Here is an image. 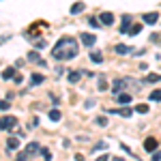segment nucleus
Segmentation results:
<instances>
[{
	"mask_svg": "<svg viewBox=\"0 0 161 161\" xmlns=\"http://www.w3.org/2000/svg\"><path fill=\"white\" fill-rule=\"evenodd\" d=\"M77 52H80V45H77V41L73 37H62L56 45H54V50H52V56L56 58V60H71L77 56Z\"/></svg>",
	"mask_w": 161,
	"mask_h": 161,
	"instance_id": "obj_1",
	"label": "nucleus"
},
{
	"mask_svg": "<svg viewBox=\"0 0 161 161\" xmlns=\"http://www.w3.org/2000/svg\"><path fill=\"white\" fill-rule=\"evenodd\" d=\"M13 127H17V118H15V116H2V118H0V129H2V131L13 129Z\"/></svg>",
	"mask_w": 161,
	"mask_h": 161,
	"instance_id": "obj_2",
	"label": "nucleus"
},
{
	"mask_svg": "<svg viewBox=\"0 0 161 161\" xmlns=\"http://www.w3.org/2000/svg\"><path fill=\"white\" fill-rule=\"evenodd\" d=\"M37 153H41V144L39 142H30L28 146L24 148V155L26 157H30V155H37Z\"/></svg>",
	"mask_w": 161,
	"mask_h": 161,
	"instance_id": "obj_3",
	"label": "nucleus"
},
{
	"mask_svg": "<svg viewBox=\"0 0 161 161\" xmlns=\"http://www.w3.org/2000/svg\"><path fill=\"white\" fill-rule=\"evenodd\" d=\"M80 37H82V43L88 45V47H92V45H95V41H97V37H92V35H88V32H82Z\"/></svg>",
	"mask_w": 161,
	"mask_h": 161,
	"instance_id": "obj_4",
	"label": "nucleus"
},
{
	"mask_svg": "<svg viewBox=\"0 0 161 161\" xmlns=\"http://www.w3.org/2000/svg\"><path fill=\"white\" fill-rule=\"evenodd\" d=\"M144 24H148V26H153V24H157V19H159V15L157 13H144Z\"/></svg>",
	"mask_w": 161,
	"mask_h": 161,
	"instance_id": "obj_5",
	"label": "nucleus"
},
{
	"mask_svg": "<svg viewBox=\"0 0 161 161\" xmlns=\"http://www.w3.org/2000/svg\"><path fill=\"white\" fill-rule=\"evenodd\" d=\"M28 60L35 62V64H41V67H45V60H43V58L39 56L37 52H30V54H28Z\"/></svg>",
	"mask_w": 161,
	"mask_h": 161,
	"instance_id": "obj_6",
	"label": "nucleus"
},
{
	"mask_svg": "<svg viewBox=\"0 0 161 161\" xmlns=\"http://www.w3.org/2000/svg\"><path fill=\"white\" fill-rule=\"evenodd\" d=\"M101 24H103V26H112V24H114V15L108 13V11L101 13Z\"/></svg>",
	"mask_w": 161,
	"mask_h": 161,
	"instance_id": "obj_7",
	"label": "nucleus"
},
{
	"mask_svg": "<svg viewBox=\"0 0 161 161\" xmlns=\"http://www.w3.org/2000/svg\"><path fill=\"white\" fill-rule=\"evenodd\" d=\"M144 148L150 150V153H155V150H157V140H155V137H146V142H144Z\"/></svg>",
	"mask_w": 161,
	"mask_h": 161,
	"instance_id": "obj_8",
	"label": "nucleus"
},
{
	"mask_svg": "<svg viewBox=\"0 0 161 161\" xmlns=\"http://www.w3.org/2000/svg\"><path fill=\"white\" fill-rule=\"evenodd\" d=\"M114 52H116V54H131V52H133V47H129V45H123V43H118V45H116V47H114Z\"/></svg>",
	"mask_w": 161,
	"mask_h": 161,
	"instance_id": "obj_9",
	"label": "nucleus"
},
{
	"mask_svg": "<svg viewBox=\"0 0 161 161\" xmlns=\"http://www.w3.org/2000/svg\"><path fill=\"white\" fill-rule=\"evenodd\" d=\"M125 84H127V86L131 88L133 92H137V90H140V86H142L140 82H136V80H131V77H125Z\"/></svg>",
	"mask_w": 161,
	"mask_h": 161,
	"instance_id": "obj_10",
	"label": "nucleus"
},
{
	"mask_svg": "<svg viewBox=\"0 0 161 161\" xmlns=\"http://www.w3.org/2000/svg\"><path fill=\"white\" fill-rule=\"evenodd\" d=\"M131 99H133V97H131L129 92H120V95L116 97V101H118V103H123V105H127V103H131Z\"/></svg>",
	"mask_w": 161,
	"mask_h": 161,
	"instance_id": "obj_11",
	"label": "nucleus"
},
{
	"mask_svg": "<svg viewBox=\"0 0 161 161\" xmlns=\"http://www.w3.org/2000/svg\"><path fill=\"white\" fill-rule=\"evenodd\" d=\"M7 148L9 150L19 148V140H17V137H7Z\"/></svg>",
	"mask_w": 161,
	"mask_h": 161,
	"instance_id": "obj_12",
	"label": "nucleus"
},
{
	"mask_svg": "<svg viewBox=\"0 0 161 161\" xmlns=\"http://www.w3.org/2000/svg\"><path fill=\"white\" fill-rule=\"evenodd\" d=\"M15 69H13V67H7V69H4V71H2V77H4V80H13V77H15Z\"/></svg>",
	"mask_w": 161,
	"mask_h": 161,
	"instance_id": "obj_13",
	"label": "nucleus"
},
{
	"mask_svg": "<svg viewBox=\"0 0 161 161\" xmlns=\"http://www.w3.org/2000/svg\"><path fill=\"white\" fill-rule=\"evenodd\" d=\"M110 114H120V116H125V118H129L131 116V110L129 108H123V110H108Z\"/></svg>",
	"mask_w": 161,
	"mask_h": 161,
	"instance_id": "obj_14",
	"label": "nucleus"
},
{
	"mask_svg": "<svg viewBox=\"0 0 161 161\" xmlns=\"http://www.w3.org/2000/svg\"><path fill=\"white\" fill-rule=\"evenodd\" d=\"M41 82H43V75L32 73V77H30V84H32V86H37V84H41Z\"/></svg>",
	"mask_w": 161,
	"mask_h": 161,
	"instance_id": "obj_15",
	"label": "nucleus"
},
{
	"mask_svg": "<svg viewBox=\"0 0 161 161\" xmlns=\"http://www.w3.org/2000/svg\"><path fill=\"white\" fill-rule=\"evenodd\" d=\"M84 7H86V4H84V2H77V4H73V7H71V13H82L84 11Z\"/></svg>",
	"mask_w": 161,
	"mask_h": 161,
	"instance_id": "obj_16",
	"label": "nucleus"
},
{
	"mask_svg": "<svg viewBox=\"0 0 161 161\" xmlns=\"http://www.w3.org/2000/svg\"><path fill=\"white\" fill-rule=\"evenodd\" d=\"M90 58H92V62H103V56H101V52H90Z\"/></svg>",
	"mask_w": 161,
	"mask_h": 161,
	"instance_id": "obj_17",
	"label": "nucleus"
},
{
	"mask_svg": "<svg viewBox=\"0 0 161 161\" xmlns=\"http://www.w3.org/2000/svg\"><path fill=\"white\" fill-rule=\"evenodd\" d=\"M159 80H161V75H157V73L146 75V82H148V84H155V82H159Z\"/></svg>",
	"mask_w": 161,
	"mask_h": 161,
	"instance_id": "obj_18",
	"label": "nucleus"
},
{
	"mask_svg": "<svg viewBox=\"0 0 161 161\" xmlns=\"http://www.w3.org/2000/svg\"><path fill=\"white\" fill-rule=\"evenodd\" d=\"M32 43H35V47H37V50H43V47L47 45V43H45V39H35Z\"/></svg>",
	"mask_w": 161,
	"mask_h": 161,
	"instance_id": "obj_19",
	"label": "nucleus"
},
{
	"mask_svg": "<svg viewBox=\"0 0 161 161\" xmlns=\"http://www.w3.org/2000/svg\"><path fill=\"white\" fill-rule=\"evenodd\" d=\"M50 120H54V123L60 120V112L58 110H50Z\"/></svg>",
	"mask_w": 161,
	"mask_h": 161,
	"instance_id": "obj_20",
	"label": "nucleus"
},
{
	"mask_svg": "<svg viewBox=\"0 0 161 161\" xmlns=\"http://www.w3.org/2000/svg\"><path fill=\"white\" fill-rule=\"evenodd\" d=\"M99 90H108V80H105L103 75L99 77Z\"/></svg>",
	"mask_w": 161,
	"mask_h": 161,
	"instance_id": "obj_21",
	"label": "nucleus"
},
{
	"mask_svg": "<svg viewBox=\"0 0 161 161\" xmlns=\"http://www.w3.org/2000/svg\"><path fill=\"white\" fill-rule=\"evenodd\" d=\"M150 101H161V90H153L150 92Z\"/></svg>",
	"mask_w": 161,
	"mask_h": 161,
	"instance_id": "obj_22",
	"label": "nucleus"
},
{
	"mask_svg": "<svg viewBox=\"0 0 161 161\" xmlns=\"http://www.w3.org/2000/svg\"><path fill=\"white\" fill-rule=\"evenodd\" d=\"M140 30H142V24H133L131 28H129V32H131V35H137Z\"/></svg>",
	"mask_w": 161,
	"mask_h": 161,
	"instance_id": "obj_23",
	"label": "nucleus"
},
{
	"mask_svg": "<svg viewBox=\"0 0 161 161\" xmlns=\"http://www.w3.org/2000/svg\"><path fill=\"white\" fill-rule=\"evenodd\" d=\"M136 112L137 114H146V112H148V105H144V103H142V105H136Z\"/></svg>",
	"mask_w": 161,
	"mask_h": 161,
	"instance_id": "obj_24",
	"label": "nucleus"
},
{
	"mask_svg": "<svg viewBox=\"0 0 161 161\" xmlns=\"http://www.w3.org/2000/svg\"><path fill=\"white\" fill-rule=\"evenodd\" d=\"M77 80H80V73L77 71H71L69 73V82H77Z\"/></svg>",
	"mask_w": 161,
	"mask_h": 161,
	"instance_id": "obj_25",
	"label": "nucleus"
},
{
	"mask_svg": "<svg viewBox=\"0 0 161 161\" xmlns=\"http://www.w3.org/2000/svg\"><path fill=\"white\" fill-rule=\"evenodd\" d=\"M41 153H43V159H45V161L52 159V155H50V150H47V148H41Z\"/></svg>",
	"mask_w": 161,
	"mask_h": 161,
	"instance_id": "obj_26",
	"label": "nucleus"
},
{
	"mask_svg": "<svg viewBox=\"0 0 161 161\" xmlns=\"http://www.w3.org/2000/svg\"><path fill=\"white\" fill-rule=\"evenodd\" d=\"M150 161H161V153H159V150H155V153H153Z\"/></svg>",
	"mask_w": 161,
	"mask_h": 161,
	"instance_id": "obj_27",
	"label": "nucleus"
},
{
	"mask_svg": "<svg viewBox=\"0 0 161 161\" xmlns=\"http://www.w3.org/2000/svg\"><path fill=\"white\" fill-rule=\"evenodd\" d=\"M9 108H11V105H9V101H0V110H2V112H7Z\"/></svg>",
	"mask_w": 161,
	"mask_h": 161,
	"instance_id": "obj_28",
	"label": "nucleus"
},
{
	"mask_svg": "<svg viewBox=\"0 0 161 161\" xmlns=\"http://www.w3.org/2000/svg\"><path fill=\"white\" fill-rule=\"evenodd\" d=\"M97 125H99V127H105V125H108L105 116H99V118H97Z\"/></svg>",
	"mask_w": 161,
	"mask_h": 161,
	"instance_id": "obj_29",
	"label": "nucleus"
},
{
	"mask_svg": "<svg viewBox=\"0 0 161 161\" xmlns=\"http://www.w3.org/2000/svg\"><path fill=\"white\" fill-rule=\"evenodd\" d=\"M88 24L92 26V28H99V22H97V19H95V17H90V19H88Z\"/></svg>",
	"mask_w": 161,
	"mask_h": 161,
	"instance_id": "obj_30",
	"label": "nucleus"
},
{
	"mask_svg": "<svg viewBox=\"0 0 161 161\" xmlns=\"http://www.w3.org/2000/svg\"><path fill=\"white\" fill-rule=\"evenodd\" d=\"M26 159H28V157H26L24 153H22V155H17V159H15V161H26Z\"/></svg>",
	"mask_w": 161,
	"mask_h": 161,
	"instance_id": "obj_31",
	"label": "nucleus"
},
{
	"mask_svg": "<svg viewBox=\"0 0 161 161\" xmlns=\"http://www.w3.org/2000/svg\"><path fill=\"white\" fill-rule=\"evenodd\" d=\"M108 159H110L108 155H101V157H99V159H97V161H108Z\"/></svg>",
	"mask_w": 161,
	"mask_h": 161,
	"instance_id": "obj_32",
	"label": "nucleus"
},
{
	"mask_svg": "<svg viewBox=\"0 0 161 161\" xmlns=\"http://www.w3.org/2000/svg\"><path fill=\"white\" fill-rule=\"evenodd\" d=\"M114 161H123V159H120V157H116V159H114Z\"/></svg>",
	"mask_w": 161,
	"mask_h": 161,
	"instance_id": "obj_33",
	"label": "nucleus"
}]
</instances>
